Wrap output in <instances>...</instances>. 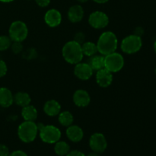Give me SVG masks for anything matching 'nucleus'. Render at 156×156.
Listing matches in <instances>:
<instances>
[{"instance_id": "58836bf2", "label": "nucleus", "mask_w": 156, "mask_h": 156, "mask_svg": "<svg viewBox=\"0 0 156 156\" xmlns=\"http://www.w3.org/2000/svg\"></svg>"}, {"instance_id": "72a5a7b5", "label": "nucleus", "mask_w": 156, "mask_h": 156, "mask_svg": "<svg viewBox=\"0 0 156 156\" xmlns=\"http://www.w3.org/2000/svg\"><path fill=\"white\" fill-rule=\"evenodd\" d=\"M86 156H100V154L97 153V152H91V153L88 154V155H86Z\"/></svg>"}, {"instance_id": "412c9836", "label": "nucleus", "mask_w": 156, "mask_h": 156, "mask_svg": "<svg viewBox=\"0 0 156 156\" xmlns=\"http://www.w3.org/2000/svg\"><path fill=\"white\" fill-rule=\"evenodd\" d=\"M58 116H59L58 117L59 123L62 126L68 127V126L73 125V121H74V117H73V115L72 114V113H70L69 111H62V112L59 113Z\"/></svg>"}, {"instance_id": "39448f33", "label": "nucleus", "mask_w": 156, "mask_h": 156, "mask_svg": "<svg viewBox=\"0 0 156 156\" xmlns=\"http://www.w3.org/2000/svg\"><path fill=\"white\" fill-rule=\"evenodd\" d=\"M28 35V28L24 21H15L9 29V37L12 41L23 42Z\"/></svg>"}, {"instance_id": "4c0bfd02", "label": "nucleus", "mask_w": 156, "mask_h": 156, "mask_svg": "<svg viewBox=\"0 0 156 156\" xmlns=\"http://www.w3.org/2000/svg\"><path fill=\"white\" fill-rule=\"evenodd\" d=\"M155 74H156V68H155Z\"/></svg>"}, {"instance_id": "7ed1b4c3", "label": "nucleus", "mask_w": 156, "mask_h": 156, "mask_svg": "<svg viewBox=\"0 0 156 156\" xmlns=\"http://www.w3.org/2000/svg\"><path fill=\"white\" fill-rule=\"evenodd\" d=\"M37 128L39 131V136L41 140L47 144H55L59 141L61 138L60 129L53 125H44L43 123H38Z\"/></svg>"}, {"instance_id": "ddd939ff", "label": "nucleus", "mask_w": 156, "mask_h": 156, "mask_svg": "<svg viewBox=\"0 0 156 156\" xmlns=\"http://www.w3.org/2000/svg\"><path fill=\"white\" fill-rule=\"evenodd\" d=\"M73 102L79 108H85L91 102V97L88 91L83 89L76 90L73 94Z\"/></svg>"}, {"instance_id": "f8f14e48", "label": "nucleus", "mask_w": 156, "mask_h": 156, "mask_svg": "<svg viewBox=\"0 0 156 156\" xmlns=\"http://www.w3.org/2000/svg\"><path fill=\"white\" fill-rule=\"evenodd\" d=\"M96 82L102 88L110 86L113 82V73L105 68L98 70L96 73Z\"/></svg>"}, {"instance_id": "1a4fd4ad", "label": "nucleus", "mask_w": 156, "mask_h": 156, "mask_svg": "<svg viewBox=\"0 0 156 156\" xmlns=\"http://www.w3.org/2000/svg\"><path fill=\"white\" fill-rule=\"evenodd\" d=\"M88 23L94 29H102L109 24V18L103 12L96 11L92 12L88 18Z\"/></svg>"}, {"instance_id": "2eb2a0df", "label": "nucleus", "mask_w": 156, "mask_h": 156, "mask_svg": "<svg viewBox=\"0 0 156 156\" xmlns=\"http://www.w3.org/2000/svg\"><path fill=\"white\" fill-rule=\"evenodd\" d=\"M68 18L72 23H78L82 20L84 17V9L80 5L71 6L68 11Z\"/></svg>"}, {"instance_id": "dca6fc26", "label": "nucleus", "mask_w": 156, "mask_h": 156, "mask_svg": "<svg viewBox=\"0 0 156 156\" xmlns=\"http://www.w3.org/2000/svg\"><path fill=\"white\" fill-rule=\"evenodd\" d=\"M44 111L49 117H56L61 112V105L56 100H49L44 104Z\"/></svg>"}, {"instance_id": "4468645a", "label": "nucleus", "mask_w": 156, "mask_h": 156, "mask_svg": "<svg viewBox=\"0 0 156 156\" xmlns=\"http://www.w3.org/2000/svg\"><path fill=\"white\" fill-rule=\"evenodd\" d=\"M66 136L70 141L79 143L84 137V131L77 125H71L66 129Z\"/></svg>"}, {"instance_id": "473e14b6", "label": "nucleus", "mask_w": 156, "mask_h": 156, "mask_svg": "<svg viewBox=\"0 0 156 156\" xmlns=\"http://www.w3.org/2000/svg\"><path fill=\"white\" fill-rule=\"evenodd\" d=\"M93 1L96 3H98V4H104V3L108 2L109 0H93Z\"/></svg>"}, {"instance_id": "f3484780", "label": "nucleus", "mask_w": 156, "mask_h": 156, "mask_svg": "<svg viewBox=\"0 0 156 156\" xmlns=\"http://www.w3.org/2000/svg\"><path fill=\"white\" fill-rule=\"evenodd\" d=\"M14 103V95L12 91L5 87L0 88V106L7 108Z\"/></svg>"}, {"instance_id": "9b49d317", "label": "nucleus", "mask_w": 156, "mask_h": 156, "mask_svg": "<svg viewBox=\"0 0 156 156\" xmlns=\"http://www.w3.org/2000/svg\"><path fill=\"white\" fill-rule=\"evenodd\" d=\"M44 21L49 27H56L62 22V15L57 9H50L45 13Z\"/></svg>"}, {"instance_id": "2f4dec72", "label": "nucleus", "mask_w": 156, "mask_h": 156, "mask_svg": "<svg viewBox=\"0 0 156 156\" xmlns=\"http://www.w3.org/2000/svg\"><path fill=\"white\" fill-rule=\"evenodd\" d=\"M143 34H144V30H143V28L142 27H136L135 30H134L133 34L140 37L143 36Z\"/></svg>"}, {"instance_id": "9d476101", "label": "nucleus", "mask_w": 156, "mask_h": 156, "mask_svg": "<svg viewBox=\"0 0 156 156\" xmlns=\"http://www.w3.org/2000/svg\"><path fill=\"white\" fill-rule=\"evenodd\" d=\"M93 73L94 70L91 69L89 64L86 62H80L75 65L74 74L80 80H88L93 76Z\"/></svg>"}, {"instance_id": "aec40b11", "label": "nucleus", "mask_w": 156, "mask_h": 156, "mask_svg": "<svg viewBox=\"0 0 156 156\" xmlns=\"http://www.w3.org/2000/svg\"><path fill=\"white\" fill-rule=\"evenodd\" d=\"M88 64L94 71V70L98 71V70L105 68V56L95 54L91 56Z\"/></svg>"}, {"instance_id": "e433bc0d", "label": "nucleus", "mask_w": 156, "mask_h": 156, "mask_svg": "<svg viewBox=\"0 0 156 156\" xmlns=\"http://www.w3.org/2000/svg\"><path fill=\"white\" fill-rule=\"evenodd\" d=\"M154 50H155V52L156 53V41H155V43H154Z\"/></svg>"}, {"instance_id": "bb28decb", "label": "nucleus", "mask_w": 156, "mask_h": 156, "mask_svg": "<svg viewBox=\"0 0 156 156\" xmlns=\"http://www.w3.org/2000/svg\"><path fill=\"white\" fill-rule=\"evenodd\" d=\"M8 68L5 62L2 59H0V78H2L7 73Z\"/></svg>"}, {"instance_id": "f704fd0d", "label": "nucleus", "mask_w": 156, "mask_h": 156, "mask_svg": "<svg viewBox=\"0 0 156 156\" xmlns=\"http://www.w3.org/2000/svg\"><path fill=\"white\" fill-rule=\"evenodd\" d=\"M14 0H0V2H5V3H8V2H13Z\"/></svg>"}, {"instance_id": "7c9ffc66", "label": "nucleus", "mask_w": 156, "mask_h": 156, "mask_svg": "<svg viewBox=\"0 0 156 156\" xmlns=\"http://www.w3.org/2000/svg\"><path fill=\"white\" fill-rule=\"evenodd\" d=\"M9 156H27V154L21 150H15L12 152V153L9 154Z\"/></svg>"}, {"instance_id": "6e6552de", "label": "nucleus", "mask_w": 156, "mask_h": 156, "mask_svg": "<svg viewBox=\"0 0 156 156\" xmlns=\"http://www.w3.org/2000/svg\"><path fill=\"white\" fill-rule=\"evenodd\" d=\"M89 146L92 152L101 154L108 147V142L105 135L101 133H95L89 139Z\"/></svg>"}, {"instance_id": "a211bd4d", "label": "nucleus", "mask_w": 156, "mask_h": 156, "mask_svg": "<svg viewBox=\"0 0 156 156\" xmlns=\"http://www.w3.org/2000/svg\"><path fill=\"white\" fill-rule=\"evenodd\" d=\"M21 116L26 121H35L37 118L38 111L34 106L29 105L22 108Z\"/></svg>"}, {"instance_id": "a878e982", "label": "nucleus", "mask_w": 156, "mask_h": 156, "mask_svg": "<svg viewBox=\"0 0 156 156\" xmlns=\"http://www.w3.org/2000/svg\"><path fill=\"white\" fill-rule=\"evenodd\" d=\"M73 41H75L76 42L79 43V44L82 45V44L85 41V34L82 33V32H77V33L75 34L74 40H73Z\"/></svg>"}, {"instance_id": "c756f323", "label": "nucleus", "mask_w": 156, "mask_h": 156, "mask_svg": "<svg viewBox=\"0 0 156 156\" xmlns=\"http://www.w3.org/2000/svg\"><path fill=\"white\" fill-rule=\"evenodd\" d=\"M66 156H86L82 152L79 150H70Z\"/></svg>"}, {"instance_id": "f257e3e1", "label": "nucleus", "mask_w": 156, "mask_h": 156, "mask_svg": "<svg viewBox=\"0 0 156 156\" xmlns=\"http://www.w3.org/2000/svg\"><path fill=\"white\" fill-rule=\"evenodd\" d=\"M98 52L101 55H107L116 52L118 47V40L112 31H105L99 37L97 42Z\"/></svg>"}, {"instance_id": "423d86ee", "label": "nucleus", "mask_w": 156, "mask_h": 156, "mask_svg": "<svg viewBox=\"0 0 156 156\" xmlns=\"http://www.w3.org/2000/svg\"><path fill=\"white\" fill-rule=\"evenodd\" d=\"M143 46V41L140 37L131 34L123 38L121 41L120 47L123 53L126 54H133L140 51Z\"/></svg>"}, {"instance_id": "4be33fe9", "label": "nucleus", "mask_w": 156, "mask_h": 156, "mask_svg": "<svg viewBox=\"0 0 156 156\" xmlns=\"http://www.w3.org/2000/svg\"><path fill=\"white\" fill-rule=\"evenodd\" d=\"M82 50L84 55L91 57L98 53L97 44L91 41H85L82 44Z\"/></svg>"}, {"instance_id": "5701e85b", "label": "nucleus", "mask_w": 156, "mask_h": 156, "mask_svg": "<svg viewBox=\"0 0 156 156\" xmlns=\"http://www.w3.org/2000/svg\"><path fill=\"white\" fill-rule=\"evenodd\" d=\"M54 152L59 156H66L70 152L69 145L64 141L56 142L54 146Z\"/></svg>"}, {"instance_id": "0eeeda50", "label": "nucleus", "mask_w": 156, "mask_h": 156, "mask_svg": "<svg viewBox=\"0 0 156 156\" xmlns=\"http://www.w3.org/2000/svg\"><path fill=\"white\" fill-rule=\"evenodd\" d=\"M124 66V58L120 53L114 52L105 56V68L112 73H118Z\"/></svg>"}, {"instance_id": "c9c22d12", "label": "nucleus", "mask_w": 156, "mask_h": 156, "mask_svg": "<svg viewBox=\"0 0 156 156\" xmlns=\"http://www.w3.org/2000/svg\"><path fill=\"white\" fill-rule=\"evenodd\" d=\"M77 1L80 3H85V2H87L88 0H77Z\"/></svg>"}, {"instance_id": "f03ea898", "label": "nucleus", "mask_w": 156, "mask_h": 156, "mask_svg": "<svg viewBox=\"0 0 156 156\" xmlns=\"http://www.w3.org/2000/svg\"><path fill=\"white\" fill-rule=\"evenodd\" d=\"M62 55L66 62L72 65H76L82 62L83 59L82 45L75 41H68L62 47Z\"/></svg>"}, {"instance_id": "c85d7f7f", "label": "nucleus", "mask_w": 156, "mask_h": 156, "mask_svg": "<svg viewBox=\"0 0 156 156\" xmlns=\"http://www.w3.org/2000/svg\"><path fill=\"white\" fill-rule=\"evenodd\" d=\"M37 4L40 6V7H47L50 5V0H35Z\"/></svg>"}, {"instance_id": "20e7f679", "label": "nucleus", "mask_w": 156, "mask_h": 156, "mask_svg": "<svg viewBox=\"0 0 156 156\" xmlns=\"http://www.w3.org/2000/svg\"><path fill=\"white\" fill-rule=\"evenodd\" d=\"M38 128L37 125L34 121H26L18 126V136L21 141L25 143H30L34 141L37 136Z\"/></svg>"}, {"instance_id": "cd10ccee", "label": "nucleus", "mask_w": 156, "mask_h": 156, "mask_svg": "<svg viewBox=\"0 0 156 156\" xmlns=\"http://www.w3.org/2000/svg\"><path fill=\"white\" fill-rule=\"evenodd\" d=\"M9 148L5 145L0 144V156H9Z\"/></svg>"}, {"instance_id": "b1692460", "label": "nucleus", "mask_w": 156, "mask_h": 156, "mask_svg": "<svg viewBox=\"0 0 156 156\" xmlns=\"http://www.w3.org/2000/svg\"><path fill=\"white\" fill-rule=\"evenodd\" d=\"M12 41L9 36H0V51H5L11 47Z\"/></svg>"}, {"instance_id": "393cba45", "label": "nucleus", "mask_w": 156, "mask_h": 156, "mask_svg": "<svg viewBox=\"0 0 156 156\" xmlns=\"http://www.w3.org/2000/svg\"><path fill=\"white\" fill-rule=\"evenodd\" d=\"M11 44V48H12V52L15 54H19L22 52L23 50V45L22 42H18V41H12Z\"/></svg>"}, {"instance_id": "6ab92c4d", "label": "nucleus", "mask_w": 156, "mask_h": 156, "mask_svg": "<svg viewBox=\"0 0 156 156\" xmlns=\"http://www.w3.org/2000/svg\"><path fill=\"white\" fill-rule=\"evenodd\" d=\"M30 102H31V98L27 92L19 91L14 95V103L21 108L30 105Z\"/></svg>"}]
</instances>
